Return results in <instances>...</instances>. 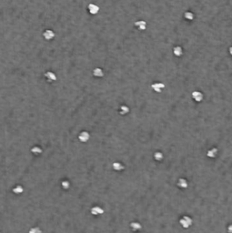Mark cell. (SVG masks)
I'll list each match as a JSON object with an SVG mask.
<instances>
[{"mask_svg":"<svg viewBox=\"0 0 232 233\" xmlns=\"http://www.w3.org/2000/svg\"><path fill=\"white\" fill-rule=\"evenodd\" d=\"M179 223L182 226L184 229H188L190 226L192 225L193 221H192V219L190 217H188V216H183L182 218L179 220Z\"/></svg>","mask_w":232,"mask_h":233,"instance_id":"cell-1","label":"cell"},{"mask_svg":"<svg viewBox=\"0 0 232 233\" xmlns=\"http://www.w3.org/2000/svg\"><path fill=\"white\" fill-rule=\"evenodd\" d=\"M192 98L196 102H201L203 100L204 96L200 91H194V92H192Z\"/></svg>","mask_w":232,"mask_h":233,"instance_id":"cell-2","label":"cell"},{"mask_svg":"<svg viewBox=\"0 0 232 233\" xmlns=\"http://www.w3.org/2000/svg\"><path fill=\"white\" fill-rule=\"evenodd\" d=\"M43 37L46 40H51L55 37V33L50 29H46L43 33Z\"/></svg>","mask_w":232,"mask_h":233,"instance_id":"cell-3","label":"cell"},{"mask_svg":"<svg viewBox=\"0 0 232 233\" xmlns=\"http://www.w3.org/2000/svg\"><path fill=\"white\" fill-rule=\"evenodd\" d=\"M87 10L89 12V14H91V15H96L99 11V7L95 4H89L87 6Z\"/></svg>","mask_w":232,"mask_h":233,"instance_id":"cell-4","label":"cell"},{"mask_svg":"<svg viewBox=\"0 0 232 233\" xmlns=\"http://www.w3.org/2000/svg\"><path fill=\"white\" fill-rule=\"evenodd\" d=\"M135 27H138V30H145L147 27V23L144 21V20H139V21H137L136 23H135Z\"/></svg>","mask_w":232,"mask_h":233,"instance_id":"cell-5","label":"cell"},{"mask_svg":"<svg viewBox=\"0 0 232 233\" xmlns=\"http://www.w3.org/2000/svg\"><path fill=\"white\" fill-rule=\"evenodd\" d=\"M151 87L156 91V92H161L162 89L165 87V85L163 83H155L151 86Z\"/></svg>","mask_w":232,"mask_h":233,"instance_id":"cell-6","label":"cell"},{"mask_svg":"<svg viewBox=\"0 0 232 233\" xmlns=\"http://www.w3.org/2000/svg\"><path fill=\"white\" fill-rule=\"evenodd\" d=\"M178 186L181 189H187L188 186V183L186 179H179L178 181Z\"/></svg>","mask_w":232,"mask_h":233,"instance_id":"cell-7","label":"cell"},{"mask_svg":"<svg viewBox=\"0 0 232 233\" xmlns=\"http://www.w3.org/2000/svg\"><path fill=\"white\" fill-rule=\"evenodd\" d=\"M217 155H218V148H211V149H209L207 152V156L211 158H215L217 157Z\"/></svg>","mask_w":232,"mask_h":233,"instance_id":"cell-8","label":"cell"},{"mask_svg":"<svg viewBox=\"0 0 232 233\" xmlns=\"http://www.w3.org/2000/svg\"><path fill=\"white\" fill-rule=\"evenodd\" d=\"M173 53L176 57H181L183 55V49L181 46H175L173 49Z\"/></svg>","mask_w":232,"mask_h":233,"instance_id":"cell-9","label":"cell"},{"mask_svg":"<svg viewBox=\"0 0 232 233\" xmlns=\"http://www.w3.org/2000/svg\"><path fill=\"white\" fill-rule=\"evenodd\" d=\"M45 76H46V77H47L48 79H50V81H52V80H56V75H55L54 73H52V72H50V71H48V72H46V74H45Z\"/></svg>","mask_w":232,"mask_h":233,"instance_id":"cell-10","label":"cell"},{"mask_svg":"<svg viewBox=\"0 0 232 233\" xmlns=\"http://www.w3.org/2000/svg\"><path fill=\"white\" fill-rule=\"evenodd\" d=\"M93 74H94L95 77H103L104 75L103 71L100 68H95L94 71H93Z\"/></svg>","mask_w":232,"mask_h":233,"instance_id":"cell-11","label":"cell"},{"mask_svg":"<svg viewBox=\"0 0 232 233\" xmlns=\"http://www.w3.org/2000/svg\"><path fill=\"white\" fill-rule=\"evenodd\" d=\"M185 18L188 20H193L194 19V14L190 11H188L185 13Z\"/></svg>","mask_w":232,"mask_h":233,"instance_id":"cell-12","label":"cell"},{"mask_svg":"<svg viewBox=\"0 0 232 233\" xmlns=\"http://www.w3.org/2000/svg\"><path fill=\"white\" fill-rule=\"evenodd\" d=\"M155 158L157 160H158V161H160V160L163 159V154L161 152H157L155 154Z\"/></svg>","mask_w":232,"mask_h":233,"instance_id":"cell-13","label":"cell"},{"mask_svg":"<svg viewBox=\"0 0 232 233\" xmlns=\"http://www.w3.org/2000/svg\"><path fill=\"white\" fill-rule=\"evenodd\" d=\"M228 233H232V224H230L228 227Z\"/></svg>","mask_w":232,"mask_h":233,"instance_id":"cell-14","label":"cell"},{"mask_svg":"<svg viewBox=\"0 0 232 233\" xmlns=\"http://www.w3.org/2000/svg\"><path fill=\"white\" fill-rule=\"evenodd\" d=\"M228 50H229V54L232 56V46H231V47H229V49H228Z\"/></svg>","mask_w":232,"mask_h":233,"instance_id":"cell-15","label":"cell"}]
</instances>
